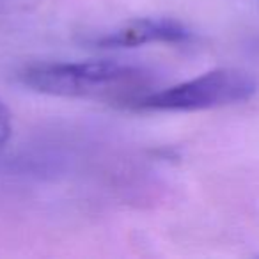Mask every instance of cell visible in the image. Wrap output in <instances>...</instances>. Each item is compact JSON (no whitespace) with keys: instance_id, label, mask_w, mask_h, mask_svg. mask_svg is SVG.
Returning a JSON list of instances; mask_svg holds the SVG:
<instances>
[{"instance_id":"obj_1","label":"cell","mask_w":259,"mask_h":259,"mask_svg":"<svg viewBox=\"0 0 259 259\" xmlns=\"http://www.w3.org/2000/svg\"><path fill=\"white\" fill-rule=\"evenodd\" d=\"M30 91L59 98L124 103L134 107L151 93L153 73L121 61L41 62L27 66L18 75Z\"/></svg>"},{"instance_id":"obj_2","label":"cell","mask_w":259,"mask_h":259,"mask_svg":"<svg viewBox=\"0 0 259 259\" xmlns=\"http://www.w3.org/2000/svg\"><path fill=\"white\" fill-rule=\"evenodd\" d=\"M257 89V80L248 71L238 68H219L167 89L151 91L134 107L139 110L156 112L209 110L252 100Z\"/></svg>"},{"instance_id":"obj_3","label":"cell","mask_w":259,"mask_h":259,"mask_svg":"<svg viewBox=\"0 0 259 259\" xmlns=\"http://www.w3.org/2000/svg\"><path fill=\"white\" fill-rule=\"evenodd\" d=\"M192 37L194 32L174 18H139L96 37L93 45L100 48H135L153 43H187Z\"/></svg>"},{"instance_id":"obj_4","label":"cell","mask_w":259,"mask_h":259,"mask_svg":"<svg viewBox=\"0 0 259 259\" xmlns=\"http://www.w3.org/2000/svg\"><path fill=\"white\" fill-rule=\"evenodd\" d=\"M13 132V121H11V112L4 105V101L0 100V148L9 141Z\"/></svg>"}]
</instances>
